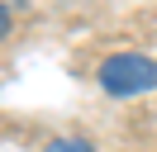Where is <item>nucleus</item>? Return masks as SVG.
<instances>
[{"label":"nucleus","mask_w":157,"mask_h":152,"mask_svg":"<svg viewBox=\"0 0 157 152\" xmlns=\"http://www.w3.org/2000/svg\"><path fill=\"white\" fill-rule=\"evenodd\" d=\"M5 33H10V10L0 5V38H5Z\"/></svg>","instance_id":"obj_3"},{"label":"nucleus","mask_w":157,"mask_h":152,"mask_svg":"<svg viewBox=\"0 0 157 152\" xmlns=\"http://www.w3.org/2000/svg\"><path fill=\"white\" fill-rule=\"evenodd\" d=\"M100 86L109 95H138V90H152L157 86V62L152 57H138V52H114L100 62Z\"/></svg>","instance_id":"obj_1"},{"label":"nucleus","mask_w":157,"mask_h":152,"mask_svg":"<svg viewBox=\"0 0 157 152\" xmlns=\"http://www.w3.org/2000/svg\"><path fill=\"white\" fill-rule=\"evenodd\" d=\"M48 152H95V147H90L86 138H52Z\"/></svg>","instance_id":"obj_2"},{"label":"nucleus","mask_w":157,"mask_h":152,"mask_svg":"<svg viewBox=\"0 0 157 152\" xmlns=\"http://www.w3.org/2000/svg\"><path fill=\"white\" fill-rule=\"evenodd\" d=\"M0 5H24V0H0Z\"/></svg>","instance_id":"obj_4"}]
</instances>
